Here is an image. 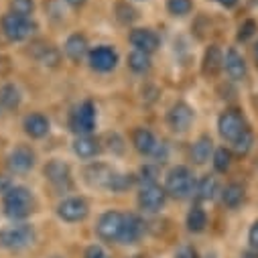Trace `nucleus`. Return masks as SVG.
I'll return each instance as SVG.
<instances>
[{
  "mask_svg": "<svg viewBox=\"0 0 258 258\" xmlns=\"http://www.w3.org/2000/svg\"><path fill=\"white\" fill-rule=\"evenodd\" d=\"M222 200H224V206H228L232 210L238 208L244 202V187L238 183H230L222 193Z\"/></svg>",
  "mask_w": 258,
  "mask_h": 258,
  "instance_id": "23",
  "label": "nucleus"
},
{
  "mask_svg": "<svg viewBox=\"0 0 258 258\" xmlns=\"http://www.w3.org/2000/svg\"><path fill=\"white\" fill-rule=\"evenodd\" d=\"M256 59H258V49H256Z\"/></svg>",
  "mask_w": 258,
  "mask_h": 258,
  "instance_id": "43",
  "label": "nucleus"
},
{
  "mask_svg": "<svg viewBox=\"0 0 258 258\" xmlns=\"http://www.w3.org/2000/svg\"><path fill=\"white\" fill-rule=\"evenodd\" d=\"M256 33V23L252 21V19H248V21H244L242 25H240V31H238V41H248L252 35Z\"/></svg>",
  "mask_w": 258,
  "mask_h": 258,
  "instance_id": "34",
  "label": "nucleus"
},
{
  "mask_svg": "<svg viewBox=\"0 0 258 258\" xmlns=\"http://www.w3.org/2000/svg\"><path fill=\"white\" fill-rule=\"evenodd\" d=\"M86 175L90 177V181H92V183L102 185V187H108V183H110V179H112L114 171H112V169H108V167H104V165H92V167L86 171Z\"/></svg>",
  "mask_w": 258,
  "mask_h": 258,
  "instance_id": "26",
  "label": "nucleus"
},
{
  "mask_svg": "<svg viewBox=\"0 0 258 258\" xmlns=\"http://www.w3.org/2000/svg\"><path fill=\"white\" fill-rule=\"evenodd\" d=\"M57 214H59L61 220H66V222H82L88 216V204L82 198L63 200L57 206Z\"/></svg>",
  "mask_w": 258,
  "mask_h": 258,
  "instance_id": "9",
  "label": "nucleus"
},
{
  "mask_svg": "<svg viewBox=\"0 0 258 258\" xmlns=\"http://www.w3.org/2000/svg\"><path fill=\"white\" fill-rule=\"evenodd\" d=\"M133 145L141 155H153L157 141H155L151 131H147V128H137L135 135H133Z\"/></svg>",
  "mask_w": 258,
  "mask_h": 258,
  "instance_id": "17",
  "label": "nucleus"
},
{
  "mask_svg": "<svg viewBox=\"0 0 258 258\" xmlns=\"http://www.w3.org/2000/svg\"><path fill=\"white\" fill-rule=\"evenodd\" d=\"M118 63V55L112 47L108 45H102V47H96L92 53H90V66L96 70V72H112Z\"/></svg>",
  "mask_w": 258,
  "mask_h": 258,
  "instance_id": "10",
  "label": "nucleus"
},
{
  "mask_svg": "<svg viewBox=\"0 0 258 258\" xmlns=\"http://www.w3.org/2000/svg\"><path fill=\"white\" fill-rule=\"evenodd\" d=\"M35 31V25L29 17H19L15 13L3 17V33L11 41H25Z\"/></svg>",
  "mask_w": 258,
  "mask_h": 258,
  "instance_id": "4",
  "label": "nucleus"
},
{
  "mask_svg": "<svg viewBox=\"0 0 258 258\" xmlns=\"http://www.w3.org/2000/svg\"><path fill=\"white\" fill-rule=\"evenodd\" d=\"M122 226H124V216L120 212H106L98 220V228L96 230H98V236L102 240L116 242V240H120Z\"/></svg>",
  "mask_w": 258,
  "mask_h": 258,
  "instance_id": "6",
  "label": "nucleus"
},
{
  "mask_svg": "<svg viewBox=\"0 0 258 258\" xmlns=\"http://www.w3.org/2000/svg\"><path fill=\"white\" fill-rule=\"evenodd\" d=\"M33 212V198L31 191L21 185H13L5 193V214L13 220L27 218Z\"/></svg>",
  "mask_w": 258,
  "mask_h": 258,
  "instance_id": "1",
  "label": "nucleus"
},
{
  "mask_svg": "<svg viewBox=\"0 0 258 258\" xmlns=\"http://www.w3.org/2000/svg\"><path fill=\"white\" fill-rule=\"evenodd\" d=\"M133 258H141V256H133Z\"/></svg>",
  "mask_w": 258,
  "mask_h": 258,
  "instance_id": "44",
  "label": "nucleus"
},
{
  "mask_svg": "<svg viewBox=\"0 0 258 258\" xmlns=\"http://www.w3.org/2000/svg\"><path fill=\"white\" fill-rule=\"evenodd\" d=\"M0 104H3L5 108H9V110L17 108L21 104V92L13 84L3 86V88H0Z\"/></svg>",
  "mask_w": 258,
  "mask_h": 258,
  "instance_id": "28",
  "label": "nucleus"
},
{
  "mask_svg": "<svg viewBox=\"0 0 258 258\" xmlns=\"http://www.w3.org/2000/svg\"><path fill=\"white\" fill-rule=\"evenodd\" d=\"M224 68H226L228 76L234 82H242L246 78V61H244V57L236 49H230L228 51V55L224 59Z\"/></svg>",
  "mask_w": 258,
  "mask_h": 258,
  "instance_id": "16",
  "label": "nucleus"
},
{
  "mask_svg": "<svg viewBox=\"0 0 258 258\" xmlns=\"http://www.w3.org/2000/svg\"><path fill=\"white\" fill-rule=\"evenodd\" d=\"M165 200H167V191L163 187H159L157 183L143 185V189L139 193V206H141V210H145L149 214L159 212L165 206Z\"/></svg>",
  "mask_w": 258,
  "mask_h": 258,
  "instance_id": "7",
  "label": "nucleus"
},
{
  "mask_svg": "<svg viewBox=\"0 0 258 258\" xmlns=\"http://www.w3.org/2000/svg\"><path fill=\"white\" fill-rule=\"evenodd\" d=\"M167 122H169V126L173 128L175 133H185L187 128L191 126V122H193V110H191L185 102H177V104L169 110Z\"/></svg>",
  "mask_w": 258,
  "mask_h": 258,
  "instance_id": "11",
  "label": "nucleus"
},
{
  "mask_svg": "<svg viewBox=\"0 0 258 258\" xmlns=\"http://www.w3.org/2000/svg\"><path fill=\"white\" fill-rule=\"evenodd\" d=\"M167 9L175 17H185L191 13L193 5H191V0H167Z\"/></svg>",
  "mask_w": 258,
  "mask_h": 258,
  "instance_id": "30",
  "label": "nucleus"
},
{
  "mask_svg": "<svg viewBox=\"0 0 258 258\" xmlns=\"http://www.w3.org/2000/svg\"><path fill=\"white\" fill-rule=\"evenodd\" d=\"M248 242H250L252 256L258 258V220L252 224V228H250V232H248Z\"/></svg>",
  "mask_w": 258,
  "mask_h": 258,
  "instance_id": "35",
  "label": "nucleus"
},
{
  "mask_svg": "<svg viewBox=\"0 0 258 258\" xmlns=\"http://www.w3.org/2000/svg\"><path fill=\"white\" fill-rule=\"evenodd\" d=\"M131 43L139 49V51H145V53H153L157 47H159V37L155 31L151 29H135L131 33Z\"/></svg>",
  "mask_w": 258,
  "mask_h": 258,
  "instance_id": "15",
  "label": "nucleus"
},
{
  "mask_svg": "<svg viewBox=\"0 0 258 258\" xmlns=\"http://www.w3.org/2000/svg\"><path fill=\"white\" fill-rule=\"evenodd\" d=\"M230 165H232V153L228 149H218L214 153V167H216V171L226 173L230 169Z\"/></svg>",
  "mask_w": 258,
  "mask_h": 258,
  "instance_id": "29",
  "label": "nucleus"
},
{
  "mask_svg": "<svg viewBox=\"0 0 258 258\" xmlns=\"http://www.w3.org/2000/svg\"><path fill=\"white\" fill-rule=\"evenodd\" d=\"M218 131H220V137L224 141L234 143L246 131V122L238 110H226L218 120Z\"/></svg>",
  "mask_w": 258,
  "mask_h": 258,
  "instance_id": "3",
  "label": "nucleus"
},
{
  "mask_svg": "<svg viewBox=\"0 0 258 258\" xmlns=\"http://www.w3.org/2000/svg\"><path fill=\"white\" fill-rule=\"evenodd\" d=\"M193 175L187 167H173L167 175V183H165V191L169 196H173L175 200H185L191 196L193 191Z\"/></svg>",
  "mask_w": 258,
  "mask_h": 258,
  "instance_id": "2",
  "label": "nucleus"
},
{
  "mask_svg": "<svg viewBox=\"0 0 258 258\" xmlns=\"http://www.w3.org/2000/svg\"><path fill=\"white\" fill-rule=\"evenodd\" d=\"M128 68H131L133 72H137V74H145V72H149L151 70V57H149V53H145V51H133L131 55H128Z\"/></svg>",
  "mask_w": 258,
  "mask_h": 258,
  "instance_id": "24",
  "label": "nucleus"
},
{
  "mask_svg": "<svg viewBox=\"0 0 258 258\" xmlns=\"http://www.w3.org/2000/svg\"><path fill=\"white\" fill-rule=\"evenodd\" d=\"M11 187H13V185H11V181H9L7 177H0V193H7Z\"/></svg>",
  "mask_w": 258,
  "mask_h": 258,
  "instance_id": "40",
  "label": "nucleus"
},
{
  "mask_svg": "<svg viewBox=\"0 0 258 258\" xmlns=\"http://www.w3.org/2000/svg\"><path fill=\"white\" fill-rule=\"evenodd\" d=\"M118 13H124V15H120V21H122V23H131V21H135V19H137L135 9H131V7L120 5V7H118Z\"/></svg>",
  "mask_w": 258,
  "mask_h": 258,
  "instance_id": "37",
  "label": "nucleus"
},
{
  "mask_svg": "<svg viewBox=\"0 0 258 258\" xmlns=\"http://www.w3.org/2000/svg\"><path fill=\"white\" fill-rule=\"evenodd\" d=\"M206 224H208L206 212H204L200 206H193L191 212H189V216H187V228H189L191 232H204Z\"/></svg>",
  "mask_w": 258,
  "mask_h": 258,
  "instance_id": "27",
  "label": "nucleus"
},
{
  "mask_svg": "<svg viewBox=\"0 0 258 258\" xmlns=\"http://www.w3.org/2000/svg\"><path fill=\"white\" fill-rule=\"evenodd\" d=\"M145 232V222L139 216H124V226H122V234H120V242L122 244H135L141 240Z\"/></svg>",
  "mask_w": 258,
  "mask_h": 258,
  "instance_id": "14",
  "label": "nucleus"
},
{
  "mask_svg": "<svg viewBox=\"0 0 258 258\" xmlns=\"http://www.w3.org/2000/svg\"><path fill=\"white\" fill-rule=\"evenodd\" d=\"M222 66H224V59H222V51L216 47V45H212L208 51H206V55H204V76H210V78H214V76H218V72L222 70Z\"/></svg>",
  "mask_w": 258,
  "mask_h": 258,
  "instance_id": "19",
  "label": "nucleus"
},
{
  "mask_svg": "<svg viewBox=\"0 0 258 258\" xmlns=\"http://www.w3.org/2000/svg\"><path fill=\"white\" fill-rule=\"evenodd\" d=\"M246 258H252V256H246Z\"/></svg>",
  "mask_w": 258,
  "mask_h": 258,
  "instance_id": "45",
  "label": "nucleus"
},
{
  "mask_svg": "<svg viewBox=\"0 0 258 258\" xmlns=\"http://www.w3.org/2000/svg\"><path fill=\"white\" fill-rule=\"evenodd\" d=\"M25 131L33 139H41L49 133V120L43 114H31L25 118Z\"/></svg>",
  "mask_w": 258,
  "mask_h": 258,
  "instance_id": "18",
  "label": "nucleus"
},
{
  "mask_svg": "<svg viewBox=\"0 0 258 258\" xmlns=\"http://www.w3.org/2000/svg\"><path fill=\"white\" fill-rule=\"evenodd\" d=\"M33 242V228L31 226H17L11 230L0 232V246L5 248H25Z\"/></svg>",
  "mask_w": 258,
  "mask_h": 258,
  "instance_id": "8",
  "label": "nucleus"
},
{
  "mask_svg": "<svg viewBox=\"0 0 258 258\" xmlns=\"http://www.w3.org/2000/svg\"><path fill=\"white\" fill-rule=\"evenodd\" d=\"M74 151L78 157L82 159H92L98 155L100 151V143L96 139H92L90 135H84V137H78V141L74 143Z\"/></svg>",
  "mask_w": 258,
  "mask_h": 258,
  "instance_id": "21",
  "label": "nucleus"
},
{
  "mask_svg": "<svg viewBox=\"0 0 258 258\" xmlns=\"http://www.w3.org/2000/svg\"><path fill=\"white\" fill-rule=\"evenodd\" d=\"M214 153V143L210 137H200L198 143L191 149V159L196 165H204L210 161V155Z\"/></svg>",
  "mask_w": 258,
  "mask_h": 258,
  "instance_id": "20",
  "label": "nucleus"
},
{
  "mask_svg": "<svg viewBox=\"0 0 258 258\" xmlns=\"http://www.w3.org/2000/svg\"><path fill=\"white\" fill-rule=\"evenodd\" d=\"M155 169L153 167H145L143 171H141V175H143V185H153L155 183Z\"/></svg>",
  "mask_w": 258,
  "mask_h": 258,
  "instance_id": "38",
  "label": "nucleus"
},
{
  "mask_svg": "<svg viewBox=\"0 0 258 258\" xmlns=\"http://www.w3.org/2000/svg\"><path fill=\"white\" fill-rule=\"evenodd\" d=\"M84 258H110L108 254H106V250L104 248H100V246H90L88 250H86V254H84Z\"/></svg>",
  "mask_w": 258,
  "mask_h": 258,
  "instance_id": "36",
  "label": "nucleus"
},
{
  "mask_svg": "<svg viewBox=\"0 0 258 258\" xmlns=\"http://www.w3.org/2000/svg\"><path fill=\"white\" fill-rule=\"evenodd\" d=\"M70 126H72V131L80 137L90 135L94 131V126H96V108H94V104L84 102L82 106H78L70 116Z\"/></svg>",
  "mask_w": 258,
  "mask_h": 258,
  "instance_id": "5",
  "label": "nucleus"
},
{
  "mask_svg": "<svg viewBox=\"0 0 258 258\" xmlns=\"http://www.w3.org/2000/svg\"><path fill=\"white\" fill-rule=\"evenodd\" d=\"M232 145H234V151H236L238 155H246V153L250 151V147H252V133L246 128V131L242 133V137H240L238 141H234Z\"/></svg>",
  "mask_w": 258,
  "mask_h": 258,
  "instance_id": "33",
  "label": "nucleus"
},
{
  "mask_svg": "<svg viewBox=\"0 0 258 258\" xmlns=\"http://www.w3.org/2000/svg\"><path fill=\"white\" fill-rule=\"evenodd\" d=\"M45 177L57 189H70L72 187V171H70V165H66L63 161H51L45 167Z\"/></svg>",
  "mask_w": 258,
  "mask_h": 258,
  "instance_id": "12",
  "label": "nucleus"
},
{
  "mask_svg": "<svg viewBox=\"0 0 258 258\" xmlns=\"http://www.w3.org/2000/svg\"><path fill=\"white\" fill-rule=\"evenodd\" d=\"M175 258H198V252L193 250L191 246H183L179 252H177V256Z\"/></svg>",
  "mask_w": 258,
  "mask_h": 258,
  "instance_id": "39",
  "label": "nucleus"
},
{
  "mask_svg": "<svg viewBox=\"0 0 258 258\" xmlns=\"http://www.w3.org/2000/svg\"><path fill=\"white\" fill-rule=\"evenodd\" d=\"M216 3H220V5L226 7V9H232V7H236L238 0H216Z\"/></svg>",
  "mask_w": 258,
  "mask_h": 258,
  "instance_id": "41",
  "label": "nucleus"
},
{
  "mask_svg": "<svg viewBox=\"0 0 258 258\" xmlns=\"http://www.w3.org/2000/svg\"><path fill=\"white\" fill-rule=\"evenodd\" d=\"M216 191H218V181H216V177L206 175V177L198 183V187H196V196H198V200L206 202V200H212V198L216 196Z\"/></svg>",
  "mask_w": 258,
  "mask_h": 258,
  "instance_id": "25",
  "label": "nucleus"
},
{
  "mask_svg": "<svg viewBox=\"0 0 258 258\" xmlns=\"http://www.w3.org/2000/svg\"><path fill=\"white\" fill-rule=\"evenodd\" d=\"M131 185H133V177L131 175L114 173L112 179H110V183H108V189H112V191H124V189H128Z\"/></svg>",
  "mask_w": 258,
  "mask_h": 258,
  "instance_id": "32",
  "label": "nucleus"
},
{
  "mask_svg": "<svg viewBox=\"0 0 258 258\" xmlns=\"http://www.w3.org/2000/svg\"><path fill=\"white\" fill-rule=\"evenodd\" d=\"M11 9L19 17H29L35 11V3L33 0H11Z\"/></svg>",
  "mask_w": 258,
  "mask_h": 258,
  "instance_id": "31",
  "label": "nucleus"
},
{
  "mask_svg": "<svg viewBox=\"0 0 258 258\" xmlns=\"http://www.w3.org/2000/svg\"><path fill=\"white\" fill-rule=\"evenodd\" d=\"M35 165V153L27 147H19L9 155V169L15 173H27Z\"/></svg>",
  "mask_w": 258,
  "mask_h": 258,
  "instance_id": "13",
  "label": "nucleus"
},
{
  "mask_svg": "<svg viewBox=\"0 0 258 258\" xmlns=\"http://www.w3.org/2000/svg\"><path fill=\"white\" fill-rule=\"evenodd\" d=\"M66 3H68L70 7H74V9H80V7L86 3V0H66Z\"/></svg>",
  "mask_w": 258,
  "mask_h": 258,
  "instance_id": "42",
  "label": "nucleus"
},
{
  "mask_svg": "<svg viewBox=\"0 0 258 258\" xmlns=\"http://www.w3.org/2000/svg\"><path fill=\"white\" fill-rule=\"evenodd\" d=\"M86 51H88V41H86L84 35L76 33V35H72V37L68 39V43H66V55H68L72 61H80V59L86 55Z\"/></svg>",
  "mask_w": 258,
  "mask_h": 258,
  "instance_id": "22",
  "label": "nucleus"
}]
</instances>
